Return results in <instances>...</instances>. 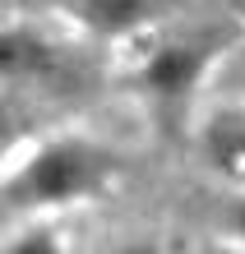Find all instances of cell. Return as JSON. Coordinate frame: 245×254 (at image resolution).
<instances>
[{"label": "cell", "mask_w": 245, "mask_h": 254, "mask_svg": "<svg viewBox=\"0 0 245 254\" xmlns=\"http://www.w3.org/2000/svg\"><path fill=\"white\" fill-rule=\"evenodd\" d=\"M236 227H241V236H245V203L236 208Z\"/></svg>", "instance_id": "cell-7"}, {"label": "cell", "mask_w": 245, "mask_h": 254, "mask_svg": "<svg viewBox=\"0 0 245 254\" xmlns=\"http://www.w3.org/2000/svg\"><path fill=\"white\" fill-rule=\"evenodd\" d=\"M213 157L227 176H241L245 181V121H227L213 129Z\"/></svg>", "instance_id": "cell-5"}, {"label": "cell", "mask_w": 245, "mask_h": 254, "mask_svg": "<svg viewBox=\"0 0 245 254\" xmlns=\"http://www.w3.org/2000/svg\"><path fill=\"white\" fill-rule=\"evenodd\" d=\"M56 51L33 33H0V79H33V74H51Z\"/></svg>", "instance_id": "cell-3"}, {"label": "cell", "mask_w": 245, "mask_h": 254, "mask_svg": "<svg viewBox=\"0 0 245 254\" xmlns=\"http://www.w3.org/2000/svg\"><path fill=\"white\" fill-rule=\"evenodd\" d=\"M14 134H19V121H14V111H9V102H0V153L14 143Z\"/></svg>", "instance_id": "cell-6"}, {"label": "cell", "mask_w": 245, "mask_h": 254, "mask_svg": "<svg viewBox=\"0 0 245 254\" xmlns=\"http://www.w3.org/2000/svg\"><path fill=\"white\" fill-rule=\"evenodd\" d=\"M148 9H153V0H83V19L93 28H111V33L144 23Z\"/></svg>", "instance_id": "cell-4"}, {"label": "cell", "mask_w": 245, "mask_h": 254, "mask_svg": "<svg viewBox=\"0 0 245 254\" xmlns=\"http://www.w3.org/2000/svg\"><path fill=\"white\" fill-rule=\"evenodd\" d=\"M102 181V157L83 143H47L9 181L14 203H70Z\"/></svg>", "instance_id": "cell-1"}, {"label": "cell", "mask_w": 245, "mask_h": 254, "mask_svg": "<svg viewBox=\"0 0 245 254\" xmlns=\"http://www.w3.org/2000/svg\"><path fill=\"white\" fill-rule=\"evenodd\" d=\"M208 65V51L204 47H162L153 61L144 65V83L162 97H180L199 83V74Z\"/></svg>", "instance_id": "cell-2"}]
</instances>
